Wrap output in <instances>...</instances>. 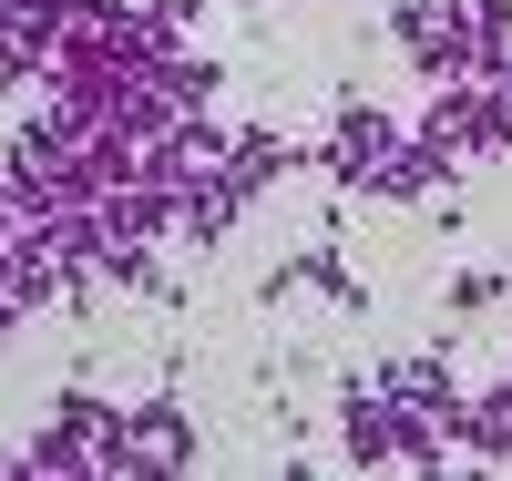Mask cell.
<instances>
[{"mask_svg": "<svg viewBox=\"0 0 512 481\" xmlns=\"http://www.w3.org/2000/svg\"><path fill=\"white\" fill-rule=\"evenodd\" d=\"M390 144H400V123L379 113V103H338V123H328V134H318L308 154H297V164H318L338 195H369V164L390 154Z\"/></svg>", "mask_w": 512, "mask_h": 481, "instance_id": "1", "label": "cell"}, {"mask_svg": "<svg viewBox=\"0 0 512 481\" xmlns=\"http://www.w3.org/2000/svg\"><path fill=\"white\" fill-rule=\"evenodd\" d=\"M390 41L420 62V82H472V41H461V11H451V0H400V11H390Z\"/></svg>", "mask_w": 512, "mask_h": 481, "instance_id": "2", "label": "cell"}, {"mask_svg": "<svg viewBox=\"0 0 512 481\" xmlns=\"http://www.w3.org/2000/svg\"><path fill=\"white\" fill-rule=\"evenodd\" d=\"M379 400H390V420H461V379H451V359L441 348H420V359H390L379 369Z\"/></svg>", "mask_w": 512, "mask_h": 481, "instance_id": "3", "label": "cell"}, {"mask_svg": "<svg viewBox=\"0 0 512 481\" xmlns=\"http://www.w3.org/2000/svg\"><path fill=\"white\" fill-rule=\"evenodd\" d=\"M185 461H195V420L175 400L123 410V471H185Z\"/></svg>", "mask_w": 512, "mask_h": 481, "instance_id": "4", "label": "cell"}, {"mask_svg": "<svg viewBox=\"0 0 512 481\" xmlns=\"http://www.w3.org/2000/svg\"><path fill=\"white\" fill-rule=\"evenodd\" d=\"M451 174H461V164H451V154H441L431 134H400L390 154L369 164V195H379V205H420V195H441Z\"/></svg>", "mask_w": 512, "mask_h": 481, "instance_id": "5", "label": "cell"}, {"mask_svg": "<svg viewBox=\"0 0 512 481\" xmlns=\"http://www.w3.org/2000/svg\"><path fill=\"white\" fill-rule=\"evenodd\" d=\"M338 451H349L359 471H390V400H379V379L338 389Z\"/></svg>", "mask_w": 512, "mask_h": 481, "instance_id": "6", "label": "cell"}, {"mask_svg": "<svg viewBox=\"0 0 512 481\" xmlns=\"http://www.w3.org/2000/svg\"><path fill=\"white\" fill-rule=\"evenodd\" d=\"M451 441H461V451H482V461H512V379H492V389H461Z\"/></svg>", "mask_w": 512, "mask_h": 481, "instance_id": "7", "label": "cell"}, {"mask_svg": "<svg viewBox=\"0 0 512 481\" xmlns=\"http://www.w3.org/2000/svg\"><path fill=\"white\" fill-rule=\"evenodd\" d=\"M287 287H328V297H338V308H349V318L369 308V287H359L349 267H338V256H328V246H297V256H287V267L267 277V297H287Z\"/></svg>", "mask_w": 512, "mask_h": 481, "instance_id": "8", "label": "cell"}, {"mask_svg": "<svg viewBox=\"0 0 512 481\" xmlns=\"http://www.w3.org/2000/svg\"><path fill=\"white\" fill-rule=\"evenodd\" d=\"M236 205H246V195L226 185V174H216V185H185V195H175V226H164V236H185V246H216V236L236 226Z\"/></svg>", "mask_w": 512, "mask_h": 481, "instance_id": "9", "label": "cell"}, {"mask_svg": "<svg viewBox=\"0 0 512 481\" xmlns=\"http://www.w3.org/2000/svg\"><path fill=\"white\" fill-rule=\"evenodd\" d=\"M287 164H297L287 134H236V144H226V185H236V195H267Z\"/></svg>", "mask_w": 512, "mask_h": 481, "instance_id": "10", "label": "cell"}, {"mask_svg": "<svg viewBox=\"0 0 512 481\" xmlns=\"http://www.w3.org/2000/svg\"><path fill=\"white\" fill-rule=\"evenodd\" d=\"M461 11V41H472V82H482V62L512 41V0H451Z\"/></svg>", "mask_w": 512, "mask_h": 481, "instance_id": "11", "label": "cell"}, {"mask_svg": "<svg viewBox=\"0 0 512 481\" xmlns=\"http://www.w3.org/2000/svg\"><path fill=\"white\" fill-rule=\"evenodd\" d=\"M451 308H461V318L502 308V267H461V277H451Z\"/></svg>", "mask_w": 512, "mask_h": 481, "instance_id": "12", "label": "cell"}, {"mask_svg": "<svg viewBox=\"0 0 512 481\" xmlns=\"http://www.w3.org/2000/svg\"><path fill=\"white\" fill-rule=\"evenodd\" d=\"M482 154H512V93L482 82Z\"/></svg>", "mask_w": 512, "mask_h": 481, "instance_id": "13", "label": "cell"}, {"mask_svg": "<svg viewBox=\"0 0 512 481\" xmlns=\"http://www.w3.org/2000/svg\"><path fill=\"white\" fill-rule=\"evenodd\" d=\"M21 82H41V62H31V52H11V41H0V103H11Z\"/></svg>", "mask_w": 512, "mask_h": 481, "instance_id": "14", "label": "cell"}, {"mask_svg": "<svg viewBox=\"0 0 512 481\" xmlns=\"http://www.w3.org/2000/svg\"><path fill=\"white\" fill-rule=\"evenodd\" d=\"M0 226H11V195H0Z\"/></svg>", "mask_w": 512, "mask_h": 481, "instance_id": "15", "label": "cell"}]
</instances>
